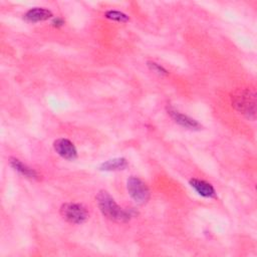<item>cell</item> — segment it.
<instances>
[{"mask_svg":"<svg viewBox=\"0 0 257 257\" xmlns=\"http://www.w3.org/2000/svg\"><path fill=\"white\" fill-rule=\"evenodd\" d=\"M52 17V12L42 7H34L29 9L23 16V19L29 23H36L45 21Z\"/></svg>","mask_w":257,"mask_h":257,"instance_id":"ba28073f","label":"cell"},{"mask_svg":"<svg viewBox=\"0 0 257 257\" xmlns=\"http://www.w3.org/2000/svg\"><path fill=\"white\" fill-rule=\"evenodd\" d=\"M169 114L172 116V118L181 126L186 127L188 130H200L201 128V124L194 118L183 114L177 110H175L174 108H169L168 109Z\"/></svg>","mask_w":257,"mask_h":257,"instance_id":"52a82bcc","label":"cell"},{"mask_svg":"<svg viewBox=\"0 0 257 257\" xmlns=\"http://www.w3.org/2000/svg\"><path fill=\"white\" fill-rule=\"evenodd\" d=\"M54 27H60V26H62L63 24H64V21H63V19H61V18H54L53 20H52V23H51Z\"/></svg>","mask_w":257,"mask_h":257,"instance_id":"4fadbf2b","label":"cell"},{"mask_svg":"<svg viewBox=\"0 0 257 257\" xmlns=\"http://www.w3.org/2000/svg\"><path fill=\"white\" fill-rule=\"evenodd\" d=\"M105 17L107 19H110L112 21H116V22H127L130 20V17L119 11H115V10H109L105 12Z\"/></svg>","mask_w":257,"mask_h":257,"instance_id":"8fae6325","label":"cell"},{"mask_svg":"<svg viewBox=\"0 0 257 257\" xmlns=\"http://www.w3.org/2000/svg\"><path fill=\"white\" fill-rule=\"evenodd\" d=\"M148 66L150 67L151 70H153L154 72H156V73H158V74H160V75L168 74V71H167L163 66H161L160 64H158V63H156V62H151V61H149V62H148Z\"/></svg>","mask_w":257,"mask_h":257,"instance_id":"7c38bea8","label":"cell"},{"mask_svg":"<svg viewBox=\"0 0 257 257\" xmlns=\"http://www.w3.org/2000/svg\"><path fill=\"white\" fill-rule=\"evenodd\" d=\"M95 199L101 214L111 221L124 223L130 221V219L133 217L132 212L119 207L106 191H99Z\"/></svg>","mask_w":257,"mask_h":257,"instance_id":"6da1fadb","label":"cell"},{"mask_svg":"<svg viewBox=\"0 0 257 257\" xmlns=\"http://www.w3.org/2000/svg\"><path fill=\"white\" fill-rule=\"evenodd\" d=\"M232 106L246 118H256V92L253 88H238L231 94Z\"/></svg>","mask_w":257,"mask_h":257,"instance_id":"7a4b0ae2","label":"cell"},{"mask_svg":"<svg viewBox=\"0 0 257 257\" xmlns=\"http://www.w3.org/2000/svg\"><path fill=\"white\" fill-rule=\"evenodd\" d=\"M54 151L63 159L68 161H73L77 158V151L73 143H71L69 140L61 138L57 139L53 143Z\"/></svg>","mask_w":257,"mask_h":257,"instance_id":"5b68a950","label":"cell"},{"mask_svg":"<svg viewBox=\"0 0 257 257\" xmlns=\"http://www.w3.org/2000/svg\"><path fill=\"white\" fill-rule=\"evenodd\" d=\"M189 184L200 196H202L204 198L212 199V198L216 197V191H215L214 187L206 181L193 178L189 181Z\"/></svg>","mask_w":257,"mask_h":257,"instance_id":"8992f818","label":"cell"},{"mask_svg":"<svg viewBox=\"0 0 257 257\" xmlns=\"http://www.w3.org/2000/svg\"><path fill=\"white\" fill-rule=\"evenodd\" d=\"M126 190L131 198L139 205L146 204L151 196L147 184L140 178L131 176L126 181Z\"/></svg>","mask_w":257,"mask_h":257,"instance_id":"3957f363","label":"cell"},{"mask_svg":"<svg viewBox=\"0 0 257 257\" xmlns=\"http://www.w3.org/2000/svg\"><path fill=\"white\" fill-rule=\"evenodd\" d=\"M9 163H10V166L15 171H17L19 174H21L22 176H24L26 178H29V179H35V180L39 179L38 173L35 170L28 167L27 165L23 164L20 160L15 159V158H10Z\"/></svg>","mask_w":257,"mask_h":257,"instance_id":"9c48e42d","label":"cell"},{"mask_svg":"<svg viewBox=\"0 0 257 257\" xmlns=\"http://www.w3.org/2000/svg\"><path fill=\"white\" fill-rule=\"evenodd\" d=\"M127 167V161L124 158H114L103 162L99 166L101 171H119L124 170Z\"/></svg>","mask_w":257,"mask_h":257,"instance_id":"30bf717a","label":"cell"},{"mask_svg":"<svg viewBox=\"0 0 257 257\" xmlns=\"http://www.w3.org/2000/svg\"><path fill=\"white\" fill-rule=\"evenodd\" d=\"M60 214L64 220L71 224H82L88 218L86 208L78 203H65L60 208Z\"/></svg>","mask_w":257,"mask_h":257,"instance_id":"277c9868","label":"cell"}]
</instances>
